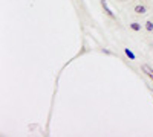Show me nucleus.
Segmentation results:
<instances>
[{
  "label": "nucleus",
  "mask_w": 153,
  "mask_h": 137,
  "mask_svg": "<svg viewBox=\"0 0 153 137\" xmlns=\"http://www.w3.org/2000/svg\"><path fill=\"white\" fill-rule=\"evenodd\" d=\"M101 6L104 8V11L107 12V15H109V17H113V18H115V14L112 12V9H110V8L107 6V2H106V0H101Z\"/></svg>",
  "instance_id": "obj_1"
},
{
  "label": "nucleus",
  "mask_w": 153,
  "mask_h": 137,
  "mask_svg": "<svg viewBox=\"0 0 153 137\" xmlns=\"http://www.w3.org/2000/svg\"><path fill=\"white\" fill-rule=\"evenodd\" d=\"M124 52H126V55H127V56H129L130 59H135V58H136V56H135V53H133V52L130 51V49H126V51H124Z\"/></svg>",
  "instance_id": "obj_4"
},
{
  "label": "nucleus",
  "mask_w": 153,
  "mask_h": 137,
  "mask_svg": "<svg viewBox=\"0 0 153 137\" xmlns=\"http://www.w3.org/2000/svg\"><path fill=\"white\" fill-rule=\"evenodd\" d=\"M146 28H147V31H153V21H147Z\"/></svg>",
  "instance_id": "obj_6"
},
{
  "label": "nucleus",
  "mask_w": 153,
  "mask_h": 137,
  "mask_svg": "<svg viewBox=\"0 0 153 137\" xmlns=\"http://www.w3.org/2000/svg\"><path fill=\"white\" fill-rule=\"evenodd\" d=\"M143 70H144V72L147 73V76H149V78H150V79L153 81V69H152L150 66H147V64H144V66H143Z\"/></svg>",
  "instance_id": "obj_2"
},
{
  "label": "nucleus",
  "mask_w": 153,
  "mask_h": 137,
  "mask_svg": "<svg viewBox=\"0 0 153 137\" xmlns=\"http://www.w3.org/2000/svg\"><path fill=\"white\" fill-rule=\"evenodd\" d=\"M130 28H132L133 31H139V29H141V24L135 21V23H132V24H130Z\"/></svg>",
  "instance_id": "obj_5"
},
{
  "label": "nucleus",
  "mask_w": 153,
  "mask_h": 137,
  "mask_svg": "<svg viewBox=\"0 0 153 137\" xmlns=\"http://www.w3.org/2000/svg\"><path fill=\"white\" fill-rule=\"evenodd\" d=\"M135 12H136V14H139V15H141V14H146V8L141 6V5H138V6L135 8Z\"/></svg>",
  "instance_id": "obj_3"
}]
</instances>
